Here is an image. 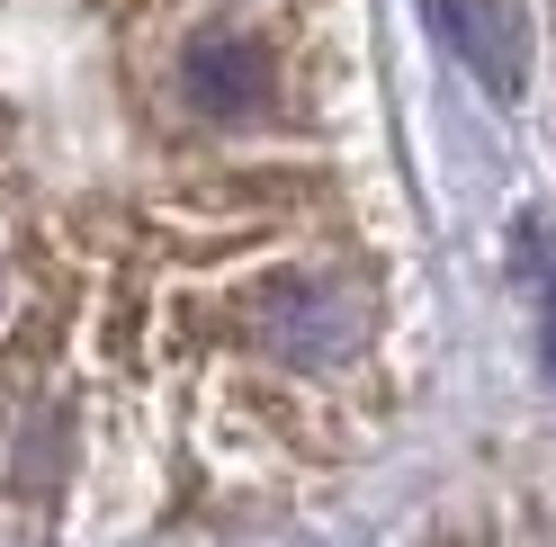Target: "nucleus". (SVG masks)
Masks as SVG:
<instances>
[{"label": "nucleus", "instance_id": "f257e3e1", "mask_svg": "<svg viewBox=\"0 0 556 547\" xmlns=\"http://www.w3.org/2000/svg\"><path fill=\"white\" fill-rule=\"evenodd\" d=\"M252 332L269 341V359H288V368H332L377 332V296L351 269H288V279L252 288Z\"/></svg>", "mask_w": 556, "mask_h": 547}, {"label": "nucleus", "instance_id": "f03ea898", "mask_svg": "<svg viewBox=\"0 0 556 547\" xmlns=\"http://www.w3.org/2000/svg\"><path fill=\"white\" fill-rule=\"evenodd\" d=\"M180 99H189L206 126L261 117V99H269V46H261V37H233V27L198 37V46L180 54Z\"/></svg>", "mask_w": 556, "mask_h": 547}, {"label": "nucleus", "instance_id": "20e7f679", "mask_svg": "<svg viewBox=\"0 0 556 547\" xmlns=\"http://www.w3.org/2000/svg\"><path fill=\"white\" fill-rule=\"evenodd\" d=\"M539 323H547V368H556V269H539Z\"/></svg>", "mask_w": 556, "mask_h": 547}, {"label": "nucleus", "instance_id": "7ed1b4c3", "mask_svg": "<svg viewBox=\"0 0 556 547\" xmlns=\"http://www.w3.org/2000/svg\"><path fill=\"white\" fill-rule=\"evenodd\" d=\"M422 10H431V27L448 37V54H467L494 90L520 81V37H511V18L494 10V0H422Z\"/></svg>", "mask_w": 556, "mask_h": 547}]
</instances>
